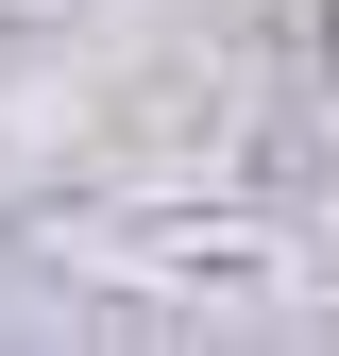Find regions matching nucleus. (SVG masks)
Returning a JSON list of instances; mask_svg holds the SVG:
<instances>
[{"label":"nucleus","mask_w":339,"mask_h":356,"mask_svg":"<svg viewBox=\"0 0 339 356\" xmlns=\"http://www.w3.org/2000/svg\"><path fill=\"white\" fill-rule=\"evenodd\" d=\"M322 68H339V17H322Z\"/></svg>","instance_id":"nucleus-1"}]
</instances>
